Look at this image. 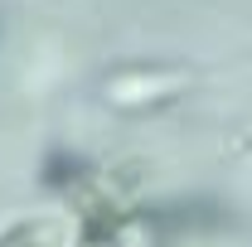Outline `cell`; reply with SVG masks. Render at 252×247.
Masks as SVG:
<instances>
[{"instance_id": "7a4b0ae2", "label": "cell", "mask_w": 252, "mask_h": 247, "mask_svg": "<svg viewBox=\"0 0 252 247\" xmlns=\"http://www.w3.org/2000/svg\"><path fill=\"white\" fill-rule=\"evenodd\" d=\"M126 223L131 218L117 209V199L112 194H88V204H83V247H117L126 238Z\"/></svg>"}, {"instance_id": "277c9868", "label": "cell", "mask_w": 252, "mask_h": 247, "mask_svg": "<svg viewBox=\"0 0 252 247\" xmlns=\"http://www.w3.org/2000/svg\"><path fill=\"white\" fill-rule=\"evenodd\" d=\"M39 175H44V185H49V189H88L93 165H88L83 155H73V151H49Z\"/></svg>"}, {"instance_id": "3957f363", "label": "cell", "mask_w": 252, "mask_h": 247, "mask_svg": "<svg viewBox=\"0 0 252 247\" xmlns=\"http://www.w3.org/2000/svg\"><path fill=\"white\" fill-rule=\"evenodd\" d=\"M68 243V223L59 214H34L20 218L0 233V247H63Z\"/></svg>"}, {"instance_id": "5b68a950", "label": "cell", "mask_w": 252, "mask_h": 247, "mask_svg": "<svg viewBox=\"0 0 252 247\" xmlns=\"http://www.w3.org/2000/svg\"><path fill=\"white\" fill-rule=\"evenodd\" d=\"M112 97H117V107L160 102V78L156 73H122V78H112Z\"/></svg>"}, {"instance_id": "6da1fadb", "label": "cell", "mask_w": 252, "mask_h": 247, "mask_svg": "<svg viewBox=\"0 0 252 247\" xmlns=\"http://www.w3.org/2000/svg\"><path fill=\"white\" fill-rule=\"evenodd\" d=\"M223 209L209 204V199H175V204H156V209H141L136 223L151 228L156 238H185V233H209V228H223Z\"/></svg>"}]
</instances>
